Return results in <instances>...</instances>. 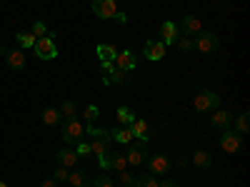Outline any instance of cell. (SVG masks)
<instances>
[{"label":"cell","mask_w":250,"mask_h":187,"mask_svg":"<svg viewBox=\"0 0 250 187\" xmlns=\"http://www.w3.org/2000/svg\"><path fill=\"white\" fill-rule=\"evenodd\" d=\"M115 68H113V62H103V73H105V75H110Z\"/></svg>","instance_id":"8d00e7d4"},{"label":"cell","mask_w":250,"mask_h":187,"mask_svg":"<svg viewBox=\"0 0 250 187\" xmlns=\"http://www.w3.org/2000/svg\"><path fill=\"white\" fill-rule=\"evenodd\" d=\"M60 115L65 117V120H75V117H78L75 100H62V102H60Z\"/></svg>","instance_id":"7402d4cb"},{"label":"cell","mask_w":250,"mask_h":187,"mask_svg":"<svg viewBox=\"0 0 250 187\" xmlns=\"http://www.w3.org/2000/svg\"><path fill=\"white\" fill-rule=\"evenodd\" d=\"M123 187H125V185H123Z\"/></svg>","instance_id":"ab89813d"},{"label":"cell","mask_w":250,"mask_h":187,"mask_svg":"<svg viewBox=\"0 0 250 187\" xmlns=\"http://www.w3.org/2000/svg\"><path fill=\"white\" fill-rule=\"evenodd\" d=\"M98 55H100L103 62H113L115 55H118V48H115L113 43H100V45H98Z\"/></svg>","instance_id":"44dd1931"},{"label":"cell","mask_w":250,"mask_h":187,"mask_svg":"<svg viewBox=\"0 0 250 187\" xmlns=\"http://www.w3.org/2000/svg\"><path fill=\"white\" fill-rule=\"evenodd\" d=\"M85 135H90V155H95L98 160H103L108 152H110V145H113V137L108 130H98L93 128V125H88L85 128Z\"/></svg>","instance_id":"6da1fadb"},{"label":"cell","mask_w":250,"mask_h":187,"mask_svg":"<svg viewBox=\"0 0 250 187\" xmlns=\"http://www.w3.org/2000/svg\"><path fill=\"white\" fill-rule=\"evenodd\" d=\"M75 152H78V157H90V145L88 142H78Z\"/></svg>","instance_id":"d6a6232c"},{"label":"cell","mask_w":250,"mask_h":187,"mask_svg":"<svg viewBox=\"0 0 250 187\" xmlns=\"http://www.w3.org/2000/svg\"><path fill=\"white\" fill-rule=\"evenodd\" d=\"M62 140H65L68 145H78L85 140V125H83L78 117L75 120H65V125H62Z\"/></svg>","instance_id":"277c9868"},{"label":"cell","mask_w":250,"mask_h":187,"mask_svg":"<svg viewBox=\"0 0 250 187\" xmlns=\"http://www.w3.org/2000/svg\"><path fill=\"white\" fill-rule=\"evenodd\" d=\"M193 48H198L200 53H215L218 48H220V40H218V35L215 33H210V30H200L198 33V40L193 43Z\"/></svg>","instance_id":"ba28073f"},{"label":"cell","mask_w":250,"mask_h":187,"mask_svg":"<svg viewBox=\"0 0 250 187\" xmlns=\"http://www.w3.org/2000/svg\"><path fill=\"white\" fill-rule=\"evenodd\" d=\"M113 62H115V68H118V70H125V73H130V70L138 68V57H135L133 50H123V53H118Z\"/></svg>","instance_id":"8fae6325"},{"label":"cell","mask_w":250,"mask_h":187,"mask_svg":"<svg viewBox=\"0 0 250 187\" xmlns=\"http://www.w3.org/2000/svg\"><path fill=\"white\" fill-rule=\"evenodd\" d=\"M248 130H250V117H248V112H243L235 120V132L238 135H248Z\"/></svg>","instance_id":"484cf974"},{"label":"cell","mask_w":250,"mask_h":187,"mask_svg":"<svg viewBox=\"0 0 250 187\" xmlns=\"http://www.w3.org/2000/svg\"><path fill=\"white\" fill-rule=\"evenodd\" d=\"M123 155H125V160H128V168H140V165L148 160V142L145 140H133Z\"/></svg>","instance_id":"3957f363"},{"label":"cell","mask_w":250,"mask_h":187,"mask_svg":"<svg viewBox=\"0 0 250 187\" xmlns=\"http://www.w3.org/2000/svg\"><path fill=\"white\" fill-rule=\"evenodd\" d=\"M120 182H123L125 187H138L135 175H133V172H128V170H123V172H120Z\"/></svg>","instance_id":"f546056e"},{"label":"cell","mask_w":250,"mask_h":187,"mask_svg":"<svg viewBox=\"0 0 250 187\" xmlns=\"http://www.w3.org/2000/svg\"><path fill=\"white\" fill-rule=\"evenodd\" d=\"M210 162H213V157H210V152H205V150H198L193 155V165H195V168H200V170L210 168Z\"/></svg>","instance_id":"cb8c5ba5"},{"label":"cell","mask_w":250,"mask_h":187,"mask_svg":"<svg viewBox=\"0 0 250 187\" xmlns=\"http://www.w3.org/2000/svg\"><path fill=\"white\" fill-rule=\"evenodd\" d=\"M60 120H62V115H60L58 108H45V110H43V122L48 125V128H55V125H60Z\"/></svg>","instance_id":"603a6c76"},{"label":"cell","mask_w":250,"mask_h":187,"mask_svg":"<svg viewBox=\"0 0 250 187\" xmlns=\"http://www.w3.org/2000/svg\"><path fill=\"white\" fill-rule=\"evenodd\" d=\"M40 187H58V182L50 177V180H43V185H40Z\"/></svg>","instance_id":"74e56055"},{"label":"cell","mask_w":250,"mask_h":187,"mask_svg":"<svg viewBox=\"0 0 250 187\" xmlns=\"http://www.w3.org/2000/svg\"><path fill=\"white\" fill-rule=\"evenodd\" d=\"M100 115V110H98V105H85V110H83V117H85L88 122H93L95 117Z\"/></svg>","instance_id":"4dcf8cb0"},{"label":"cell","mask_w":250,"mask_h":187,"mask_svg":"<svg viewBox=\"0 0 250 187\" xmlns=\"http://www.w3.org/2000/svg\"><path fill=\"white\" fill-rule=\"evenodd\" d=\"M145 162H148V170H150V175H153V177H165V175H170L173 162L168 160V155L155 152V155H150Z\"/></svg>","instance_id":"8992f818"},{"label":"cell","mask_w":250,"mask_h":187,"mask_svg":"<svg viewBox=\"0 0 250 187\" xmlns=\"http://www.w3.org/2000/svg\"><path fill=\"white\" fill-rule=\"evenodd\" d=\"M55 160H58V165H62V168L73 170L75 165H78V152H75V150H68V148H62V150L55 152Z\"/></svg>","instance_id":"9a60e30c"},{"label":"cell","mask_w":250,"mask_h":187,"mask_svg":"<svg viewBox=\"0 0 250 187\" xmlns=\"http://www.w3.org/2000/svg\"><path fill=\"white\" fill-rule=\"evenodd\" d=\"M108 132H110L113 142H120V145H130V142L135 140L130 125H125V128H113V130H108Z\"/></svg>","instance_id":"2e32d148"},{"label":"cell","mask_w":250,"mask_h":187,"mask_svg":"<svg viewBox=\"0 0 250 187\" xmlns=\"http://www.w3.org/2000/svg\"><path fill=\"white\" fill-rule=\"evenodd\" d=\"M15 37H18V43H20V48H23V50H28V48H33V45H35V37L30 35V30L18 33Z\"/></svg>","instance_id":"4316f807"},{"label":"cell","mask_w":250,"mask_h":187,"mask_svg":"<svg viewBox=\"0 0 250 187\" xmlns=\"http://www.w3.org/2000/svg\"><path fill=\"white\" fill-rule=\"evenodd\" d=\"M30 35L38 40V37H43V35H48V25L45 23H40V20H35L33 23V28H30Z\"/></svg>","instance_id":"83f0119b"},{"label":"cell","mask_w":250,"mask_h":187,"mask_svg":"<svg viewBox=\"0 0 250 187\" xmlns=\"http://www.w3.org/2000/svg\"><path fill=\"white\" fill-rule=\"evenodd\" d=\"M130 130H133V135H135V140H145L148 142L150 140V135H153V128H150V122H145V120H133L130 122Z\"/></svg>","instance_id":"5bb4252c"},{"label":"cell","mask_w":250,"mask_h":187,"mask_svg":"<svg viewBox=\"0 0 250 187\" xmlns=\"http://www.w3.org/2000/svg\"><path fill=\"white\" fill-rule=\"evenodd\" d=\"M138 187H160V180L153 177V175H143V177L138 180Z\"/></svg>","instance_id":"f1b7e54d"},{"label":"cell","mask_w":250,"mask_h":187,"mask_svg":"<svg viewBox=\"0 0 250 187\" xmlns=\"http://www.w3.org/2000/svg\"><path fill=\"white\" fill-rule=\"evenodd\" d=\"M200 30H203L200 18H195V15H185V18H183V33H185V35H198Z\"/></svg>","instance_id":"ffe728a7"},{"label":"cell","mask_w":250,"mask_h":187,"mask_svg":"<svg viewBox=\"0 0 250 187\" xmlns=\"http://www.w3.org/2000/svg\"><path fill=\"white\" fill-rule=\"evenodd\" d=\"M193 108H195L198 112H213V110L220 108V95H218L215 90H210V88H205V90L195 93Z\"/></svg>","instance_id":"7a4b0ae2"},{"label":"cell","mask_w":250,"mask_h":187,"mask_svg":"<svg viewBox=\"0 0 250 187\" xmlns=\"http://www.w3.org/2000/svg\"><path fill=\"white\" fill-rule=\"evenodd\" d=\"M68 175H70V172H68V168L58 165V168H55V177H53V180H55V182H68Z\"/></svg>","instance_id":"1f68e13d"},{"label":"cell","mask_w":250,"mask_h":187,"mask_svg":"<svg viewBox=\"0 0 250 187\" xmlns=\"http://www.w3.org/2000/svg\"><path fill=\"white\" fill-rule=\"evenodd\" d=\"M93 13L103 20H110V18H118L120 23H125V15L118 10L115 0H93Z\"/></svg>","instance_id":"5b68a950"},{"label":"cell","mask_w":250,"mask_h":187,"mask_svg":"<svg viewBox=\"0 0 250 187\" xmlns=\"http://www.w3.org/2000/svg\"><path fill=\"white\" fill-rule=\"evenodd\" d=\"M0 187H8V182H5V180H0Z\"/></svg>","instance_id":"f35d334b"},{"label":"cell","mask_w":250,"mask_h":187,"mask_svg":"<svg viewBox=\"0 0 250 187\" xmlns=\"http://www.w3.org/2000/svg\"><path fill=\"white\" fill-rule=\"evenodd\" d=\"M95 187H115V182H113L108 175H98V177H95Z\"/></svg>","instance_id":"836d02e7"},{"label":"cell","mask_w":250,"mask_h":187,"mask_svg":"<svg viewBox=\"0 0 250 187\" xmlns=\"http://www.w3.org/2000/svg\"><path fill=\"white\" fill-rule=\"evenodd\" d=\"M178 48H180L183 53L193 50V40H190V37H185V35H183V37H178Z\"/></svg>","instance_id":"e575fe53"},{"label":"cell","mask_w":250,"mask_h":187,"mask_svg":"<svg viewBox=\"0 0 250 187\" xmlns=\"http://www.w3.org/2000/svg\"><path fill=\"white\" fill-rule=\"evenodd\" d=\"M100 165H103V170H118V172L128 170V160H125L123 152H108L100 160Z\"/></svg>","instance_id":"30bf717a"},{"label":"cell","mask_w":250,"mask_h":187,"mask_svg":"<svg viewBox=\"0 0 250 187\" xmlns=\"http://www.w3.org/2000/svg\"><path fill=\"white\" fill-rule=\"evenodd\" d=\"M220 148H223L228 155L240 152V148H243V135H238V132H233V130H223V135H220Z\"/></svg>","instance_id":"9c48e42d"},{"label":"cell","mask_w":250,"mask_h":187,"mask_svg":"<svg viewBox=\"0 0 250 187\" xmlns=\"http://www.w3.org/2000/svg\"><path fill=\"white\" fill-rule=\"evenodd\" d=\"M68 182H70V187H90V175L85 170L73 168V172L68 175Z\"/></svg>","instance_id":"d6986e66"},{"label":"cell","mask_w":250,"mask_h":187,"mask_svg":"<svg viewBox=\"0 0 250 187\" xmlns=\"http://www.w3.org/2000/svg\"><path fill=\"white\" fill-rule=\"evenodd\" d=\"M115 117H118V122L123 125V128H125V125H130V122L135 120V112H133L130 108H118V112H115Z\"/></svg>","instance_id":"d4e9b609"},{"label":"cell","mask_w":250,"mask_h":187,"mask_svg":"<svg viewBox=\"0 0 250 187\" xmlns=\"http://www.w3.org/2000/svg\"><path fill=\"white\" fill-rule=\"evenodd\" d=\"M160 187H180V182H175V180H170V177H165V180L160 182Z\"/></svg>","instance_id":"d590c367"},{"label":"cell","mask_w":250,"mask_h":187,"mask_svg":"<svg viewBox=\"0 0 250 187\" xmlns=\"http://www.w3.org/2000/svg\"><path fill=\"white\" fill-rule=\"evenodd\" d=\"M5 62L13 70H23L25 68V50H8L5 53Z\"/></svg>","instance_id":"ac0fdd59"},{"label":"cell","mask_w":250,"mask_h":187,"mask_svg":"<svg viewBox=\"0 0 250 187\" xmlns=\"http://www.w3.org/2000/svg\"><path fill=\"white\" fill-rule=\"evenodd\" d=\"M210 125H213V128H218V130H230L233 115L218 108V110H213V115H210Z\"/></svg>","instance_id":"4fadbf2b"},{"label":"cell","mask_w":250,"mask_h":187,"mask_svg":"<svg viewBox=\"0 0 250 187\" xmlns=\"http://www.w3.org/2000/svg\"><path fill=\"white\" fill-rule=\"evenodd\" d=\"M175 40H178L175 23H163V28H160V43L168 48V45H175Z\"/></svg>","instance_id":"e0dca14e"},{"label":"cell","mask_w":250,"mask_h":187,"mask_svg":"<svg viewBox=\"0 0 250 187\" xmlns=\"http://www.w3.org/2000/svg\"><path fill=\"white\" fill-rule=\"evenodd\" d=\"M143 55L148 57V60H153V62H158V60L165 57V45L160 43V40H148L145 48H143Z\"/></svg>","instance_id":"7c38bea8"},{"label":"cell","mask_w":250,"mask_h":187,"mask_svg":"<svg viewBox=\"0 0 250 187\" xmlns=\"http://www.w3.org/2000/svg\"><path fill=\"white\" fill-rule=\"evenodd\" d=\"M33 48H35V55H38L40 60H53V57H58V45H55V40L50 37V33L43 35V37H38Z\"/></svg>","instance_id":"52a82bcc"}]
</instances>
